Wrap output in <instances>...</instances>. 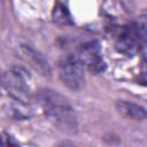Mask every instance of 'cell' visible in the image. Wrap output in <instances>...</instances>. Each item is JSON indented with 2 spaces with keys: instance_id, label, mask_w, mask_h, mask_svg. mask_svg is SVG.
<instances>
[{
  "instance_id": "30bf717a",
  "label": "cell",
  "mask_w": 147,
  "mask_h": 147,
  "mask_svg": "<svg viewBox=\"0 0 147 147\" xmlns=\"http://www.w3.org/2000/svg\"><path fill=\"white\" fill-rule=\"evenodd\" d=\"M138 80L144 84L147 85V54L144 55L142 60H141V67H140V76L138 78Z\"/></svg>"
},
{
  "instance_id": "8992f818",
  "label": "cell",
  "mask_w": 147,
  "mask_h": 147,
  "mask_svg": "<svg viewBox=\"0 0 147 147\" xmlns=\"http://www.w3.org/2000/svg\"><path fill=\"white\" fill-rule=\"evenodd\" d=\"M21 54L23 59L29 63L30 67H32L39 75L44 77H51L52 76V68L47 61V59L34 47L28 44H22L20 46Z\"/></svg>"
},
{
  "instance_id": "6da1fadb",
  "label": "cell",
  "mask_w": 147,
  "mask_h": 147,
  "mask_svg": "<svg viewBox=\"0 0 147 147\" xmlns=\"http://www.w3.org/2000/svg\"><path fill=\"white\" fill-rule=\"evenodd\" d=\"M37 100L46 118L59 131L68 136L77 133V115L72 105L64 95L51 88H42L37 93Z\"/></svg>"
},
{
  "instance_id": "3957f363",
  "label": "cell",
  "mask_w": 147,
  "mask_h": 147,
  "mask_svg": "<svg viewBox=\"0 0 147 147\" xmlns=\"http://www.w3.org/2000/svg\"><path fill=\"white\" fill-rule=\"evenodd\" d=\"M61 82L71 91H80L85 86V68L77 55H65L57 64Z\"/></svg>"
},
{
  "instance_id": "ba28073f",
  "label": "cell",
  "mask_w": 147,
  "mask_h": 147,
  "mask_svg": "<svg viewBox=\"0 0 147 147\" xmlns=\"http://www.w3.org/2000/svg\"><path fill=\"white\" fill-rule=\"evenodd\" d=\"M52 20L59 26H69L74 24V20L70 11L60 1H56L54 5V8L52 10Z\"/></svg>"
},
{
  "instance_id": "277c9868",
  "label": "cell",
  "mask_w": 147,
  "mask_h": 147,
  "mask_svg": "<svg viewBox=\"0 0 147 147\" xmlns=\"http://www.w3.org/2000/svg\"><path fill=\"white\" fill-rule=\"evenodd\" d=\"M77 56L83 63L84 68L91 74L99 75L106 70V62L102 56V48L98 40H90L84 42L78 51Z\"/></svg>"
},
{
  "instance_id": "7a4b0ae2",
  "label": "cell",
  "mask_w": 147,
  "mask_h": 147,
  "mask_svg": "<svg viewBox=\"0 0 147 147\" xmlns=\"http://www.w3.org/2000/svg\"><path fill=\"white\" fill-rule=\"evenodd\" d=\"M1 82L3 90L13 100L30 103V76L28 75L25 69L21 67H11L7 69L2 74Z\"/></svg>"
},
{
  "instance_id": "52a82bcc",
  "label": "cell",
  "mask_w": 147,
  "mask_h": 147,
  "mask_svg": "<svg viewBox=\"0 0 147 147\" xmlns=\"http://www.w3.org/2000/svg\"><path fill=\"white\" fill-rule=\"evenodd\" d=\"M115 108L117 113L123 116L124 118L132 119V121H142L147 118V110L132 101L127 100H117L115 102Z\"/></svg>"
},
{
  "instance_id": "5b68a950",
  "label": "cell",
  "mask_w": 147,
  "mask_h": 147,
  "mask_svg": "<svg viewBox=\"0 0 147 147\" xmlns=\"http://www.w3.org/2000/svg\"><path fill=\"white\" fill-rule=\"evenodd\" d=\"M115 47L119 53L126 56H133L145 48L133 21L119 29L115 40Z\"/></svg>"
},
{
  "instance_id": "9c48e42d",
  "label": "cell",
  "mask_w": 147,
  "mask_h": 147,
  "mask_svg": "<svg viewBox=\"0 0 147 147\" xmlns=\"http://www.w3.org/2000/svg\"><path fill=\"white\" fill-rule=\"evenodd\" d=\"M134 26L140 36V39L144 44V46H147V11L141 13L138 15V17L133 21Z\"/></svg>"
},
{
  "instance_id": "8fae6325",
  "label": "cell",
  "mask_w": 147,
  "mask_h": 147,
  "mask_svg": "<svg viewBox=\"0 0 147 147\" xmlns=\"http://www.w3.org/2000/svg\"><path fill=\"white\" fill-rule=\"evenodd\" d=\"M121 2H122V6H123V8L125 9L126 13H132L133 11V8H134L133 0H121Z\"/></svg>"
}]
</instances>
